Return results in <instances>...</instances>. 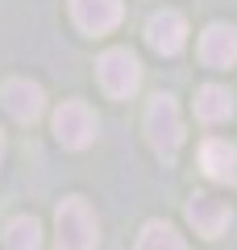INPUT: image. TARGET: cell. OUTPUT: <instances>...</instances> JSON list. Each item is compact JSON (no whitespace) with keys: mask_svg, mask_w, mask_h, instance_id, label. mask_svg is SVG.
<instances>
[{"mask_svg":"<svg viewBox=\"0 0 237 250\" xmlns=\"http://www.w3.org/2000/svg\"><path fill=\"white\" fill-rule=\"evenodd\" d=\"M0 159H4V138H0Z\"/></svg>","mask_w":237,"mask_h":250,"instance_id":"obj_14","label":"cell"},{"mask_svg":"<svg viewBox=\"0 0 237 250\" xmlns=\"http://www.w3.org/2000/svg\"><path fill=\"white\" fill-rule=\"evenodd\" d=\"M0 100H4V113L13 121H25V125L46 113V92L38 83H29V80H9L4 92H0Z\"/></svg>","mask_w":237,"mask_h":250,"instance_id":"obj_8","label":"cell"},{"mask_svg":"<svg viewBox=\"0 0 237 250\" xmlns=\"http://www.w3.org/2000/svg\"><path fill=\"white\" fill-rule=\"evenodd\" d=\"M100 225L83 196H67L54 213V250H96Z\"/></svg>","mask_w":237,"mask_h":250,"instance_id":"obj_1","label":"cell"},{"mask_svg":"<svg viewBox=\"0 0 237 250\" xmlns=\"http://www.w3.org/2000/svg\"><path fill=\"white\" fill-rule=\"evenodd\" d=\"M146 42H150V50H158L162 59H175L187 46V21L179 17V13H171V9L154 13L150 25H146Z\"/></svg>","mask_w":237,"mask_h":250,"instance_id":"obj_6","label":"cell"},{"mask_svg":"<svg viewBox=\"0 0 237 250\" xmlns=\"http://www.w3.org/2000/svg\"><path fill=\"white\" fill-rule=\"evenodd\" d=\"M187 221H192V229L204 233V238H220V233L229 229V221H233V208H229V200L212 196V192H196V196L187 200Z\"/></svg>","mask_w":237,"mask_h":250,"instance_id":"obj_5","label":"cell"},{"mask_svg":"<svg viewBox=\"0 0 237 250\" xmlns=\"http://www.w3.org/2000/svg\"><path fill=\"white\" fill-rule=\"evenodd\" d=\"M146 138L162 159H175L179 146H183V117H179V104L175 96L158 92L146 108Z\"/></svg>","mask_w":237,"mask_h":250,"instance_id":"obj_2","label":"cell"},{"mask_svg":"<svg viewBox=\"0 0 237 250\" xmlns=\"http://www.w3.org/2000/svg\"><path fill=\"white\" fill-rule=\"evenodd\" d=\"M4 246L9 250H42V225L34 217H13V221H4Z\"/></svg>","mask_w":237,"mask_h":250,"instance_id":"obj_13","label":"cell"},{"mask_svg":"<svg viewBox=\"0 0 237 250\" xmlns=\"http://www.w3.org/2000/svg\"><path fill=\"white\" fill-rule=\"evenodd\" d=\"M200 62L212 67V71L233 67V62H237V29L225 25V21H217V25L204 29V34H200Z\"/></svg>","mask_w":237,"mask_h":250,"instance_id":"obj_9","label":"cell"},{"mask_svg":"<svg viewBox=\"0 0 237 250\" xmlns=\"http://www.w3.org/2000/svg\"><path fill=\"white\" fill-rule=\"evenodd\" d=\"M200 167L208 179H217V184H233L237 179V146L229 142V138H208V142L200 146Z\"/></svg>","mask_w":237,"mask_h":250,"instance_id":"obj_10","label":"cell"},{"mask_svg":"<svg viewBox=\"0 0 237 250\" xmlns=\"http://www.w3.org/2000/svg\"><path fill=\"white\" fill-rule=\"evenodd\" d=\"M196 117H200L204 125H220L233 117V96H229V88H220V83H204L200 92H196Z\"/></svg>","mask_w":237,"mask_h":250,"instance_id":"obj_11","label":"cell"},{"mask_svg":"<svg viewBox=\"0 0 237 250\" xmlns=\"http://www.w3.org/2000/svg\"><path fill=\"white\" fill-rule=\"evenodd\" d=\"M133 250H187V242L175 233V225H167V221H146Z\"/></svg>","mask_w":237,"mask_h":250,"instance_id":"obj_12","label":"cell"},{"mask_svg":"<svg viewBox=\"0 0 237 250\" xmlns=\"http://www.w3.org/2000/svg\"><path fill=\"white\" fill-rule=\"evenodd\" d=\"M121 13H125L121 0H71V17H75V25L83 29V34H96V38L121 25Z\"/></svg>","mask_w":237,"mask_h":250,"instance_id":"obj_7","label":"cell"},{"mask_svg":"<svg viewBox=\"0 0 237 250\" xmlns=\"http://www.w3.org/2000/svg\"><path fill=\"white\" fill-rule=\"evenodd\" d=\"M96 75H100V88L113 100H129L133 92L141 88V62H138V54L125 50V46H113V50L100 54Z\"/></svg>","mask_w":237,"mask_h":250,"instance_id":"obj_3","label":"cell"},{"mask_svg":"<svg viewBox=\"0 0 237 250\" xmlns=\"http://www.w3.org/2000/svg\"><path fill=\"white\" fill-rule=\"evenodd\" d=\"M54 138H59V146H67V150L92 146V138H96V113H92L83 100H62L59 113H54Z\"/></svg>","mask_w":237,"mask_h":250,"instance_id":"obj_4","label":"cell"}]
</instances>
